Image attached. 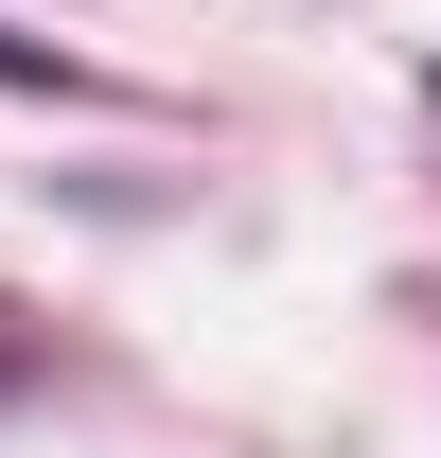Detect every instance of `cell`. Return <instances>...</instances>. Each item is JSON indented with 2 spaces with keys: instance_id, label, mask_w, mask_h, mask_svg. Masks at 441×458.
Listing matches in <instances>:
<instances>
[{
  "instance_id": "1",
  "label": "cell",
  "mask_w": 441,
  "mask_h": 458,
  "mask_svg": "<svg viewBox=\"0 0 441 458\" xmlns=\"http://www.w3.org/2000/svg\"><path fill=\"white\" fill-rule=\"evenodd\" d=\"M0 89H71V54H18V36H0Z\"/></svg>"
}]
</instances>
